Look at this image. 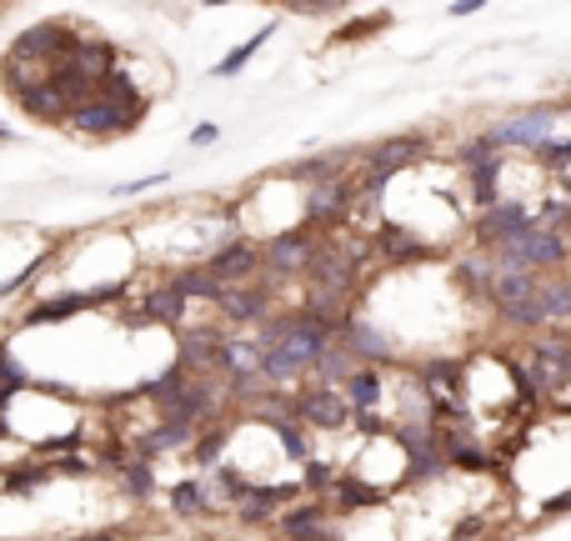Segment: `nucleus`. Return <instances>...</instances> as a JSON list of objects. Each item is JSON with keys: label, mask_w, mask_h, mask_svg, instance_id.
Segmentation results:
<instances>
[{"label": "nucleus", "mask_w": 571, "mask_h": 541, "mask_svg": "<svg viewBox=\"0 0 571 541\" xmlns=\"http://www.w3.org/2000/svg\"><path fill=\"white\" fill-rule=\"evenodd\" d=\"M6 140H16V130H10L6 120H0V146H6Z\"/></svg>", "instance_id": "72a5a7b5"}, {"label": "nucleus", "mask_w": 571, "mask_h": 541, "mask_svg": "<svg viewBox=\"0 0 571 541\" xmlns=\"http://www.w3.org/2000/svg\"><path fill=\"white\" fill-rule=\"evenodd\" d=\"M260 426V421H256ZM266 431H270V441H276V456H286L291 466H306V461H316L321 451H316V431L306 426V421H296V411L291 416H276V421H266Z\"/></svg>", "instance_id": "2eb2a0df"}, {"label": "nucleus", "mask_w": 571, "mask_h": 541, "mask_svg": "<svg viewBox=\"0 0 571 541\" xmlns=\"http://www.w3.org/2000/svg\"><path fill=\"white\" fill-rule=\"evenodd\" d=\"M416 386L421 396L431 401L436 421H456V416H471V381H466V361L456 356H426L416 361Z\"/></svg>", "instance_id": "f257e3e1"}, {"label": "nucleus", "mask_w": 571, "mask_h": 541, "mask_svg": "<svg viewBox=\"0 0 571 541\" xmlns=\"http://www.w3.org/2000/svg\"><path fill=\"white\" fill-rule=\"evenodd\" d=\"M491 6V0H451V16H471V10Z\"/></svg>", "instance_id": "7c9ffc66"}, {"label": "nucleus", "mask_w": 571, "mask_h": 541, "mask_svg": "<svg viewBox=\"0 0 571 541\" xmlns=\"http://www.w3.org/2000/svg\"><path fill=\"white\" fill-rule=\"evenodd\" d=\"M276 286L266 281H250V286H226V296L216 301V321L220 326H260V321L276 316Z\"/></svg>", "instance_id": "f8f14e48"}, {"label": "nucleus", "mask_w": 571, "mask_h": 541, "mask_svg": "<svg viewBox=\"0 0 571 541\" xmlns=\"http://www.w3.org/2000/svg\"><path fill=\"white\" fill-rule=\"evenodd\" d=\"M266 6H280V0H266Z\"/></svg>", "instance_id": "f704fd0d"}, {"label": "nucleus", "mask_w": 571, "mask_h": 541, "mask_svg": "<svg viewBox=\"0 0 571 541\" xmlns=\"http://www.w3.org/2000/svg\"><path fill=\"white\" fill-rule=\"evenodd\" d=\"M351 150H316V156L296 160V166L286 170L296 186H321V180H336V176H351Z\"/></svg>", "instance_id": "4be33fe9"}, {"label": "nucleus", "mask_w": 571, "mask_h": 541, "mask_svg": "<svg viewBox=\"0 0 571 541\" xmlns=\"http://www.w3.org/2000/svg\"><path fill=\"white\" fill-rule=\"evenodd\" d=\"M541 311H547V331L571 326V281H541Z\"/></svg>", "instance_id": "b1692460"}, {"label": "nucleus", "mask_w": 571, "mask_h": 541, "mask_svg": "<svg viewBox=\"0 0 571 541\" xmlns=\"http://www.w3.org/2000/svg\"><path fill=\"white\" fill-rule=\"evenodd\" d=\"M200 266H206L220 286H250V281L266 276L260 240H250V236H236V240H226V246H216L206 260H200Z\"/></svg>", "instance_id": "9d476101"}, {"label": "nucleus", "mask_w": 571, "mask_h": 541, "mask_svg": "<svg viewBox=\"0 0 571 541\" xmlns=\"http://www.w3.org/2000/svg\"><path fill=\"white\" fill-rule=\"evenodd\" d=\"M280 10H296V16H336V10H346V0H280Z\"/></svg>", "instance_id": "a878e982"}, {"label": "nucleus", "mask_w": 571, "mask_h": 541, "mask_svg": "<svg viewBox=\"0 0 571 541\" xmlns=\"http://www.w3.org/2000/svg\"><path fill=\"white\" fill-rule=\"evenodd\" d=\"M567 331H571V326H567Z\"/></svg>", "instance_id": "c9c22d12"}, {"label": "nucleus", "mask_w": 571, "mask_h": 541, "mask_svg": "<svg viewBox=\"0 0 571 541\" xmlns=\"http://www.w3.org/2000/svg\"><path fill=\"white\" fill-rule=\"evenodd\" d=\"M276 30H280V16H270V20H266V26H260V30H250V36H246V40H240V46H230V50H226V56H220V60H216V66H210V76H216V80H230V76H240V70H246V66H250V60H256V50H260V46H266V40H270V36H276Z\"/></svg>", "instance_id": "412c9836"}, {"label": "nucleus", "mask_w": 571, "mask_h": 541, "mask_svg": "<svg viewBox=\"0 0 571 541\" xmlns=\"http://www.w3.org/2000/svg\"><path fill=\"white\" fill-rule=\"evenodd\" d=\"M551 406H561V411H571V381H567V386H561V391H557V396H551Z\"/></svg>", "instance_id": "2f4dec72"}, {"label": "nucleus", "mask_w": 571, "mask_h": 541, "mask_svg": "<svg viewBox=\"0 0 571 541\" xmlns=\"http://www.w3.org/2000/svg\"><path fill=\"white\" fill-rule=\"evenodd\" d=\"M291 406H296V421H306L316 436H341V431H351V401L341 386H316V381H306V386L291 391Z\"/></svg>", "instance_id": "39448f33"}, {"label": "nucleus", "mask_w": 571, "mask_h": 541, "mask_svg": "<svg viewBox=\"0 0 571 541\" xmlns=\"http://www.w3.org/2000/svg\"><path fill=\"white\" fill-rule=\"evenodd\" d=\"M186 140H190V150H210L220 140V126H216V120H196Z\"/></svg>", "instance_id": "c85d7f7f"}, {"label": "nucleus", "mask_w": 571, "mask_h": 541, "mask_svg": "<svg viewBox=\"0 0 571 541\" xmlns=\"http://www.w3.org/2000/svg\"><path fill=\"white\" fill-rule=\"evenodd\" d=\"M236 441V421H216V426H206L196 436V446L186 451V461H190V471H200V476H210V471L220 466V461H230L226 456V446Z\"/></svg>", "instance_id": "aec40b11"}, {"label": "nucleus", "mask_w": 571, "mask_h": 541, "mask_svg": "<svg viewBox=\"0 0 571 541\" xmlns=\"http://www.w3.org/2000/svg\"><path fill=\"white\" fill-rule=\"evenodd\" d=\"M190 306L196 301H186L176 286H170L166 276L156 281V286L140 296V316L150 321V326H166V331H186V316H190Z\"/></svg>", "instance_id": "dca6fc26"}, {"label": "nucleus", "mask_w": 571, "mask_h": 541, "mask_svg": "<svg viewBox=\"0 0 571 541\" xmlns=\"http://www.w3.org/2000/svg\"><path fill=\"white\" fill-rule=\"evenodd\" d=\"M160 186H170V170H150V176L120 180V186H116V196H120V200H130V196H150V190H160Z\"/></svg>", "instance_id": "393cba45"}, {"label": "nucleus", "mask_w": 571, "mask_h": 541, "mask_svg": "<svg viewBox=\"0 0 571 541\" xmlns=\"http://www.w3.org/2000/svg\"><path fill=\"white\" fill-rule=\"evenodd\" d=\"M391 371H381V366H356L351 371V381L341 391H346V401H351V411H381L386 416V401H391Z\"/></svg>", "instance_id": "f3484780"}, {"label": "nucleus", "mask_w": 571, "mask_h": 541, "mask_svg": "<svg viewBox=\"0 0 571 541\" xmlns=\"http://www.w3.org/2000/svg\"><path fill=\"white\" fill-rule=\"evenodd\" d=\"M86 30L90 26H76V20H36V26H26L16 40H10V50L40 60V66H50V70H60L70 60V50L80 46Z\"/></svg>", "instance_id": "20e7f679"}, {"label": "nucleus", "mask_w": 571, "mask_h": 541, "mask_svg": "<svg viewBox=\"0 0 571 541\" xmlns=\"http://www.w3.org/2000/svg\"><path fill=\"white\" fill-rule=\"evenodd\" d=\"M136 126H140V116L110 106L106 96H90L86 106L70 110V120L60 130H70V136H80V140H116V136H130Z\"/></svg>", "instance_id": "1a4fd4ad"}, {"label": "nucleus", "mask_w": 571, "mask_h": 541, "mask_svg": "<svg viewBox=\"0 0 571 541\" xmlns=\"http://www.w3.org/2000/svg\"><path fill=\"white\" fill-rule=\"evenodd\" d=\"M536 156L547 160V166H567V160H571V140H557V136H551L547 146L536 150Z\"/></svg>", "instance_id": "c756f323"}, {"label": "nucleus", "mask_w": 571, "mask_h": 541, "mask_svg": "<svg viewBox=\"0 0 571 541\" xmlns=\"http://www.w3.org/2000/svg\"><path fill=\"white\" fill-rule=\"evenodd\" d=\"M351 371H356V356H351V351L341 346V341H331V346L321 351V361L311 366V376H306V381H316V386H346Z\"/></svg>", "instance_id": "5701e85b"}, {"label": "nucleus", "mask_w": 571, "mask_h": 541, "mask_svg": "<svg viewBox=\"0 0 571 541\" xmlns=\"http://www.w3.org/2000/svg\"><path fill=\"white\" fill-rule=\"evenodd\" d=\"M551 126H557V106H531V110H516V116L496 120V126L486 130V140L496 150H511V146L541 150L551 140Z\"/></svg>", "instance_id": "9b49d317"}, {"label": "nucleus", "mask_w": 571, "mask_h": 541, "mask_svg": "<svg viewBox=\"0 0 571 541\" xmlns=\"http://www.w3.org/2000/svg\"><path fill=\"white\" fill-rule=\"evenodd\" d=\"M341 346L356 356V366H381V371H391L401 361V346H396V336H391L386 326H376L371 316H361V311H351L346 321H341Z\"/></svg>", "instance_id": "423d86ee"}, {"label": "nucleus", "mask_w": 571, "mask_h": 541, "mask_svg": "<svg viewBox=\"0 0 571 541\" xmlns=\"http://www.w3.org/2000/svg\"><path fill=\"white\" fill-rule=\"evenodd\" d=\"M276 537L280 541H346V527L331 517V506L321 496H301L276 517Z\"/></svg>", "instance_id": "0eeeda50"}, {"label": "nucleus", "mask_w": 571, "mask_h": 541, "mask_svg": "<svg viewBox=\"0 0 571 541\" xmlns=\"http://www.w3.org/2000/svg\"><path fill=\"white\" fill-rule=\"evenodd\" d=\"M120 60H126V50H120L116 40H106V36H96V30H86V36H80V46L70 50V60H66L60 70H66V76H76L80 86L100 90V86H106V80L120 70Z\"/></svg>", "instance_id": "6e6552de"}, {"label": "nucleus", "mask_w": 571, "mask_h": 541, "mask_svg": "<svg viewBox=\"0 0 571 541\" xmlns=\"http://www.w3.org/2000/svg\"><path fill=\"white\" fill-rule=\"evenodd\" d=\"M166 511L176 521H186V527H196V521H210L216 517V491H210V481L200 476V471H190V476H176L166 486Z\"/></svg>", "instance_id": "ddd939ff"}, {"label": "nucleus", "mask_w": 571, "mask_h": 541, "mask_svg": "<svg viewBox=\"0 0 571 541\" xmlns=\"http://www.w3.org/2000/svg\"><path fill=\"white\" fill-rule=\"evenodd\" d=\"M526 226H536V210L531 206H521V200H491L476 220V236L486 240V250H496L506 240H516Z\"/></svg>", "instance_id": "4468645a"}, {"label": "nucleus", "mask_w": 571, "mask_h": 541, "mask_svg": "<svg viewBox=\"0 0 571 541\" xmlns=\"http://www.w3.org/2000/svg\"><path fill=\"white\" fill-rule=\"evenodd\" d=\"M316 250H321V230H311V226L270 230V236L260 240V260H266V276H260V281H266V286H276V281H291V276L306 281Z\"/></svg>", "instance_id": "f03ea898"}, {"label": "nucleus", "mask_w": 571, "mask_h": 541, "mask_svg": "<svg viewBox=\"0 0 571 541\" xmlns=\"http://www.w3.org/2000/svg\"><path fill=\"white\" fill-rule=\"evenodd\" d=\"M130 286V281H126ZM126 286H86V291H56V296H36L20 311V326H60V321L90 316V311L110 306V301L126 296Z\"/></svg>", "instance_id": "7ed1b4c3"}, {"label": "nucleus", "mask_w": 571, "mask_h": 541, "mask_svg": "<svg viewBox=\"0 0 571 541\" xmlns=\"http://www.w3.org/2000/svg\"><path fill=\"white\" fill-rule=\"evenodd\" d=\"M426 156V136H386V140H376V146L366 150V166H376V170H391V176H401L406 166H416V160Z\"/></svg>", "instance_id": "6ab92c4d"}, {"label": "nucleus", "mask_w": 571, "mask_h": 541, "mask_svg": "<svg viewBox=\"0 0 571 541\" xmlns=\"http://www.w3.org/2000/svg\"><path fill=\"white\" fill-rule=\"evenodd\" d=\"M541 270H526V266H496V281H491V291H486V301L496 311H506V306H521V301H531L541 291Z\"/></svg>", "instance_id": "a211bd4d"}, {"label": "nucleus", "mask_w": 571, "mask_h": 541, "mask_svg": "<svg viewBox=\"0 0 571 541\" xmlns=\"http://www.w3.org/2000/svg\"><path fill=\"white\" fill-rule=\"evenodd\" d=\"M50 541H130V527H90V531H66V537H50Z\"/></svg>", "instance_id": "bb28decb"}, {"label": "nucleus", "mask_w": 571, "mask_h": 541, "mask_svg": "<svg viewBox=\"0 0 571 541\" xmlns=\"http://www.w3.org/2000/svg\"><path fill=\"white\" fill-rule=\"evenodd\" d=\"M391 16L386 10H376L371 20H351V26H341V40H361V36H376V30H386Z\"/></svg>", "instance_id": "cd10ccee"}, {"label": "nucleus", "mask_w": 571, "mask_h": 541, "mask_svg": "<svg viewBox=\"0 0 571 541\" xmlns=\"http://www.w3.org/2000/svg\"><path fill=\"white\" fill-rule=\"evenodd\" d=\"M196 6H206V10H220V6H236V0H196Z\"/></svg>", "instance_id": "473e14b6"}]
</instances>
